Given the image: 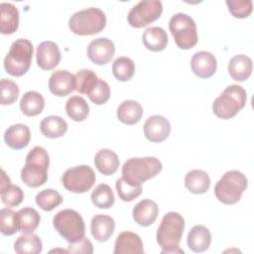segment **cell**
<instances>
[{
  "label": "cell",
  "mask_w": 254,
  "mask_h": 254,
  "mask_svg": "<svg viewBox=\"0 0 254 254\" xmlns=\"http://www.w3.org/2000/svg\"><path fill=\"white\" fill-rule=\"evenodd\" d=\"M184 229L185 219L180 213L170 211L163 216L156 234L162 253H184L180 249Z\"/></svg>",
  "instance_id": "cell-1"
},
{
  "label": "cell",
  "mask_w": 254,
  "mask_h": 254,
  "mask_svg": "<svg viewBox=\"0 0 254 254\" xmlns=\"http://www.w3.org/2000/svg\"><path fill=\"white\" fill-rule=\"evenodd\" d=\"M50 157L43 147H34L26 156V162L21 170V180L31 188L43 186L48 180Z\"/></svg>",
  "instance_id": "cell-2"
},
{
  "label": "cell",
  "mask_w": 254,
  "mask_h": 254,
  "mask_svg": "<svg viewBox=\"0 0 254 254\" xmlns=\"http://www.w3.org/2000/svg\"><path fill=\"white\" fill-rule=\"evenodd\" d=\"M162 163L156 157L131 158L122 167V179L133 186H142L162 171Z\"/></svg>",
  "instance_id": "cell-3"
},
{
  "label": "cell",
  "mask_w": 254,
  "mask_h": 254,
  "mask_svg": "<svg viewBox=\"0 0 254 254\" xmlns=\"http://www.w3.org/2000/svg\"><path fill=\"white\" fill-rule=\"evenodd\" d=\"M106 26L104 12L95 7H90L73 13L68 20L69 30L79 36H89L100 33Z\"/></svg>",
  "instance_id": "cell-4"
},
{
  "label": "cell",
  "mask_w": 254,
  "mask_h": 254,
  "mask_svg": "<svg viewBox=\"0 0 254 254\" xmlns=\"http://www.w3.org/2000/svg\"><path fill=\"white\" fill-rule=\"evenodd\" d=\"M246 100V90L241 85L231 84L214 99L212 111L220 119H230L245 106Z\"/></svg>",
  "instance_id": "cell-5"
},
{
  "label": "cell",
  "mask_w": 254,
  "mask_h": 254,
  "mask_svg": "<svg viewBox=\"0 0 254 254\" xmlns=\"http://www.w3.org/2000/svg\"><path fill=\"white\" fill-rule=\"evenodd\" d=\"M247 186L248 181L243 173L236 170L227 171L216 183L214 194L220 202L234 204L240 200Z\"/></svg>",
  "instance_id": "cell-6"
},
{
  "label": "cell",
  "mask_w": 254,
  "mask_h": 254,
  "mask_svg": "<svg viewBox=\"0 0 254 254\" xmlns=\"http://www.w3.org/2000/svg\"><path fill=\"white\" fill-rule=\"evenodd\" d=\"M34 48L27 39H18L10 47L4 59L5 70L13 76H22L30 68Z\"/></svg>",
  "instance_id": "cell-7"
},
{
  "label": "cell",
  "mask_w": 254,
  "mask_h": 254,
  "mask_svg": "<svg viewBox=\"0 0 254 254\" xmlns=\"http://www.w3.org/2000/svg\"><path fill=\"white\" fill-rule=\"evenodd\" d=\"M53 224L59 234L68 243H73L85 237V224L81 215L74 209L60 210L53 219Z\"/></svg>",
  "instance_id": "cell-8"
},
{
  "label": "cell",
  "mask_w": 254,
  "mask_h": 254,
  "mask_svg": "<svg viewBox=\"0 0 254 254\" xmlns=\"http://www.w3.org/2000/svg\"><path fill=\"white\" fill-rule=\"evenodd\" d=\"M169 29L176 45L182 50H190L197 43L196 25L193 19L185 13H177L170 19Z\"/></svg>",
  "instance_id": "cell-9"
},
{
  "label": "cell",
  "mask_w": 254,
  "mask_h": 254,
  "mask_svg": "<svg viewBox=\"0 0 254 254\" xmlns=\"http://www.w3.org/2000/svg\"><path fill=\"white\" fill-rule=\"evenodd\" d=\"M63 186L74 193H83L89 190L96 177L94 171L87 165H79L67 169L61 178Z\"/></svg>",
  "instance_id": "cell-10"
},
{
  "label": "cell",
  "mask_w": 254,
  "mask_h": 254,
  "mask_svg": "<svg viewBox=\"0 0 254 254\" xmlns=\"http://www.w3.org/2000/svg\"><path fill=\"white\" fill-rule=\"evenodd\" d=\"M163 4L159 0H144L133 6L128 12L127 21L133 28H142L160 18Z\"/></svg>",
  "instance_id": "cell-11"
},
{
  "label": "cell",
  "mask_w": 254,
  "mask_h": 254,
  "mask_svg": "<svg viewBox=\"0 0 254 254\" xmlns=\"http://www.w3.org/2000/svg\"><path fill=\"white\" fill-rule=\"evenodd\" d=\"M114 54V43L108 38H97L91 41L87 47L88 59L98 65L108 64L112 60Z\"/></svg>",
  "instance_id": "cell-12"
},
{
  "label": "cell",
  "mask_w": 254,
  "mask_h": 254,
  "mask_svg": "<svg viewBox=\"0 0 254 254\" xmlns=\"http://www.w3.org/2000/svg\"><path fill=\"white\" fill-rule=\"evenodd\" d=\"M143 130L145 137L149 141L161 143L169 137L171 133V123L162 115H153L145 121Z\"/></svg>",
  "instance_id": "cell-13"
},
{
  "label": "cell",
  "mask_w": 254,
  "mask_h": 254,
  "mask_svg": "<svg viewBox=\"0 0 254 254\" xmlns=\"http://www.w3.org/2000/svg\"><path fill=\"white\" fill-rule=\"evenodd\" d=\"M37 64L44 70L55 68L61 61L59 46L53 41H44L37 47Z\"/></svg>",
  "instance_id": "cell-14"
},
{
  "label": "cell",
  "mask_w": 254,
  "mask_h": 254,
  "mask_svg": "<svg viewBox=\"0 0 254 254\" xmlns=\"http://www.w3.org/2000/svg\"><path fill=\"white\" fill-rule=\"evenodd\" d=\"M49 89L56 96H65L75 90V76L65 69L54 71L49 78Z\"/></svg>",
  "instance_id": "cell-15"
},
{
  "label": "cell",
  "mask_w": 254,
  "mask_h": 254,
  "mask_svg": "<svg viewBox=\"0 0 254 254\" xmlns=\"http://www.w3.org/2000/svg\"><path fill=\"white\" fill-rule=\"evenodd\" d=\"M190 67L192 72L200 78L211 77L217 67L215 57L206 51L195 53L190 60Z\"/></svg>",
  "instance_id": "cell-16"
},
{
  "label": "cell",
  "mask_w": 254,
  "mask_h": 254,
  "mask_svg": "<svg viewBox=\"0 0 254 254\" xmlns=\"http://www.w3.org/2000/svg\"><path fill=\"white\" fill-rule=\"evenodd\" d=\"M31 139V132L25 124H13L4 133V141L7 146L14 150H21L28 146Z\"/></svg>",
  "instance_id": "cell-17"
},
{
  "label": "cell",
  "mask_w": 254,
  "mask_h": 254,
  "mask_svg": "<svg viewBox=\"0 0 254 254\" xmlns=\"http://www.w3.org/2000/svg\"><path fill=\"white\" fill-rule=\"evenodd\" d=\"M158 214L159 206L151 199L140 200L132 210L133 219L141 226H149L153 224L156 221Z\"/></svg>",
  "instance_id": "cell-18"
},
{
  "label": "cell",
  "mask_w": 254,
  "mask_h": 254,
  "mask_svg": "<svg viewBox=\"0 0 254 254\" xmlns=\"http://www.w3.org/2000/svg\"><path fill=\"white\" fill-rule=\"evenodd\" d=\"M114 254H126V253H144L143 242L140 236L131 231L121 232L114 243Z\"/></svg>",
  "instance_id": "cell-19"
},
{
  "label": "cell",
  "mask_w": 254,
  "mask_h": 254,
  "mask_svg": "<svg viewBox=\"0 0 254 254\" xmlns=\"http://www.w3.org/2000/svg\"><path fill=\"white\" fill-rule=\"evenodd\" d=\"M187 242L189 248L196 253L206 251L211 243V233L204 225H194L188 233Z\"/></svg>",
  "instance_id": "cell-20"
},
{
  "label": "cell",
  "mask_w": 254,
  "mask_h": 254,
  "mask_svg": "<svg viewBox=\"0 0 254 254\" xmlns=\"http://www.w3.org/2000/svg\"><path fill=\"white\" fill-rule=\"evenodd\" d=\"M115 229L114 219L106 214H96L90 222V230L92 236L99 242L107 241L113 234Z\"/></svg>",
  "instance_id": "cell-21"
},
{
  "label": "cell",
  "mask_w": 254,
  "mask_h": 254,
  "mask_svg": "<svg viewBox=\"0 0 254 254\" xmlns=\"http://www.w3.org/2000/svg\"><path fill=\"white\" fill-rule=\"evenodd\" d=\"M19 27V11L12 3L0 4V32L3 35H11Z\"/></svg>",
  "instance_id": "cell-22"
},
{
  "label": "cell",
  "mask_w": 254,
  "mask_h": 254,
  "mask_svg": "<svg viewBox=\"0 0 254 254\" xmlns=\"http://www.w3.org/2000/svg\"><path fill=\"white\" fill-rule=\"evenodd\" d=\"M252 60L246 55H236L228 64V73L237 81L248 79L252 73Z\"/></svg>",
  "instance_id": "cell-23"
},
{
  "label": "cell",
  "mask_w": 254,
  "mask_h": 254,
  "mask_svg": "<svg viewBox=\"0 0 254 254\" xmlns=\"http://www.w3.org/2000/svg\"><path fill=\"white\" fill-rule=\"evenodd\" d=\"M93 163L96 169L105 176L115 174L119 167L118 156L110 149L99 150L94 156Z\"/></svg>",
  "instance_id": "cell-24"
},
{
  "label": "cell",
  "mask_w": 254,
  "mask_h": 254,
  "mask_svg": "<svg viewBox=\"0 0 254 254\" xmlns=\"http://www.w3.org/2000/svg\"><path fill=\"white\" fill-rule=\"evenodd\" d=\"M185 186L192 193L201 194L207 191L210 186L208 174L202 170H190L185 177Z\"/></svg>",
  "instance_id": "cell-25"
},
{
  "label": "cell",
  "mask_w": 254,
  "mask_h": 254,
  "mask_svg": "<svg viewBox=\"0 0 254 254\" xmlns=\"http://www.w3.org/2000/svg\"><path fill=\"white\" fill-rule=\"evenodd\" d=\"M144 46L152 52H161L168 45V35L161 27H150L142 36Z\"/></svg>",
  "instance_id": "cell-26"
},
{
  "label": "cell",
  "mask_w": 254,
  "mask_h": 254,
  "mask_svg": "<svg viewBox=\"0 0 254 254\" xmlns=\"http://www.w3.org/2000/svg\"><path fill=\"white\" fill-rule=\"evenodd\" d=\"M143 115V107L135 100H124L117 108V118L127 125L138 123Z\"/></svg>",
  "instance_id": "cell-27"
},
{
  "label": "cell",
  "mask_w": 254,
  "mask_h": 254,
  "mask_svg": "<svg viewBox=\"0 0 254 254\" xmlns=\"http://www.w3.org/2000/svg\"><path fill=\"white\" fill-rule=\"evenodd\" d=\"M45 107V99L43 95L35 90L24 93L20 100V109L26 116H37L42 113Z\"/></svg>",
  "instance_id": "cell-28"
},
{
  "label": "cell",
  "mask_w": 254,
  "mask_h": 254,
  "mask_svg": "<svg viewBox=\"0 0 254 254\" xmlns=\"http://www.w3.org/2000/svg\"><path fill=\"white\" fill-rule=\"evenodd\" d=\"M40 130L45 137L55 139L65 134L67 130V123L60 116L51 115L45 117L41 121Z\"/></svg>",
  "instance_id": "cell-29"
},
{
  "label": "cell",
  "mask_w": 254,
  "mask_h": 254,
  "mask_svg": "<svg viewBox=\"0 0 254 254\" xmlns=\"http://www.w3.org/2000/svg\"><path fill=\"white\" fill-rule=\"evenodd\" d=\"M42 240L33 233L22 234L14 243V250L18 254H39L42 252Z\"/></svg>",
  "instance_id": "cell-30"
},
{
  "label": "cell",
  "mask_w": 254,
  "mask_h": 254,
  "mask_svg": "<svg viewBox=\"0 0 254 254\" xmlns=\"http://www.w3.org/2000/svg\"><path fill=\"white\" fill-rule=\"evenodd\" d=\"M65 111L67 116L73 121L80 122L86 119L89 114V106L85 99L79 95L69 97L65 103Z\"/></svg>",
  "instance_id": "cell-31"
},
{
  "label": "cell",
  "mask_w": 254,
  "mask_h": 254,
  "mask_svg": "<svg viewBox=\"0 0 254 254\" xmlns=\"http://www.w3.org/2000/svg\"><path fill=\"white\" fill-rule=\"evenodd\" d=\"M19 231L23 233H33L40 224L41 216L33 207L21 208L18 212Z\"/></svg>",
  "instance_id": "cell-32"
},
{
  "label": "cell",
  "mask_w": 254,
  "mask_h": 254,
  "mask_svg": "<svg viewBox=\"0 0 254 254\" xmlns=\"http://www.w3.org/2000/svg\"><path fill=\"white\" fill-rule=\"evenodd\" d=\"M91 201L92 203L101 209L110 208L115 201L114 193L112 189L106 184L98 185L91 192Z\"/></svg>",
  "instance_id": "cell-33"
},
{
  "label": "cell",
  "mask_w": 254,
  "mask_h": 254,
  "mask_svg": "<svg viewBox=\"0 0 254 254\" xmlns=\"http://www.w3.org/2000/svg\"><path fill=\"white\" fill-rule=\"evenodd\" d=\"M112 72L117 80L128 81L135 73V64L130 58H117L112 64Z\"/></svg>",
  "instance_id": "cell-34"
},
{
  "label": "cell",
  "mask_w": 254,
  "mask_h": 254,
  "mask_svg": "<svg viewBox=\"0 0 254 254\" xmlns=\"http://www.w3.org/2000/svg\"><path fill=\"white\" fill-rule=\"evenodd\" d=\"M75 76V90L80 94H88L91 89L96 85L99 77L97 74L87 68L80 69L76 72Z\"/></svg>",
  "instance_id": "cell-35"
},
{
  "label": "cell",
  "mask_w": 254,
  "mask_h": 254,
  "mask_svg": "<svg viewBox=\"0 0 254 254\" xmlns=\"http://www.w3.org/2000/svg\"><path fill=\"white\" fill-rule=\"evenodd\" d=\"M36 203L45 211H52L63 202V197L59 191L53 189H46L37 193Z\"/></svg>",
  "instance_id": "cell-36"
},
{
  "label": "cell",
  "mask_w": 254,
  "mask_h": 254,
  "mask_svg": "<svg viewBox=\"0 0 254 254\" xmlns=\"http://www.w3.org/2000/svg\"><path fill=\"white\" fill-rule=\"evenodd\" d=\"M0 231L3 235H13L19 231L17 212L6 207L0 210Z\"/></svg>",
  "instance_id": "cell-37"
},
{
  "label": "cell",
  "mask_w": 254,
  "mask_h": 254,
  "mask_svg": "<svg viewBox=\"0 0 254 254\" xmlns=\"http://www.w3.org/2000/svg\"><path fill=\"white\" fill-rule=\"evenodd\" d=\"M0 195L2 202L10 207L19 205L24 199V192L19 186L9 184L0 188Z\"/></svg>",
  "instance_id": "cell-38"
},
{
  "label": "cell",
  "mask_w": 254,
  "mask_h": 254,
  "mask_svg": "<svg viewBox=\"0 0 254 254\" xmlns=\"http://www.w3.org/2000/svg\"><path fill=\"white\" fill-rule=\"evenodd\" d=\"M0 89H1L0 103L2 105H10L14 103L17 100L20 93L17 83L7 78L1 79Z\"/></svg>",
  "instance_id": "cell-39"
},
{
  "label": "cell",
  "mask_w": 254,
  "mask_h": 254,
  "mask_svg": "<svg viewBox=\"0 0 254 254\" xmlns=\"http://www.w3.org/2000/svg\"><path fill=\"white\" fill-rule=\"evenodd\" d=\"M115 187L119 197L123 201H132L142 192V186H133L123 180L122 177L116 181Z\"/></svg>",
  "instance_id": "cell-40"
},
{
  "label": "cell",
  "mask_w": 254,
  "mask_h": 254,
  "mask_svg": "<svg viewBox=\"0 0 254 254\" xmlns=\"http://www.w3.org/2000/svg\"><path fill=\"white\" fill-rule=\"evenodd\" d=\"M225 3L230 14L234 18H247L253 10V3L251 0H227Z\"/></svg>",
  "instance_id": "cell-41"
},
{
  "label": "cell",
  "mask_w": 254,
  "mask_h": 254,
  "mask_svg": "<svg viewBox=\"0 0 254 254\" xmlns=\"http://www.w3.org/2000/svg\"><path fill=\"white\" fill-rule=\"evenodd\" d=\"M88 98L97 105H102L107 102L110 97V87L108 83L99 78L96 85L87 94Z\"/></svg>",
  "instance_id": "cell-42"
},
{
  "label": "cell",
  "mask_w": 254,
  "mask_h": 254,
  "mask_svg": "<svg viewBox=\"0 0 254 254\" xmlns=\"http://www.w3.org/2000/svg\"><path fill=\"white\" fill-rule=\"evenodd\" d=\"M68 253H87L91 254L93 253V247L92 243L89 239L86 237H83L81 240L73 243H69L67 248Z\"/></svg>",
  "instance_id": "cell-43"
}]
</instances>
